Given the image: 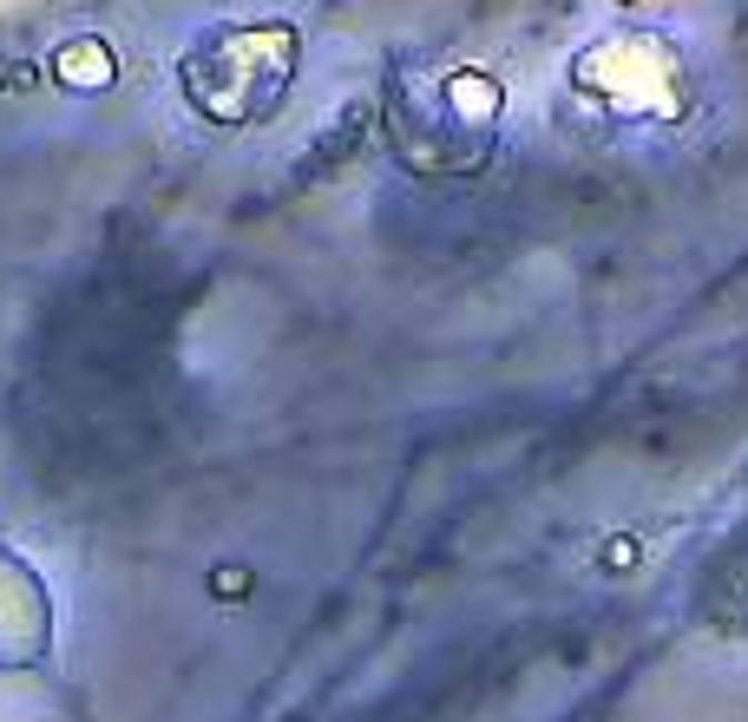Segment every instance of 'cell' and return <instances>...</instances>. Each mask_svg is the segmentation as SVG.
I'll return each instance as SVG.
<instances>
[{"mask_svg":"<svg viewBox=\"0 0 748 722\" xmlns=\"http://www.w3.org/2000/svg\"><path fill=\"white\" fill-rule=\"evenodd\" d=\"M178 79H184V99L204 119L243 126V119L270 112L290 92V79H296V27H283V20H263V27L256 20L250 27H211V33L191 40Z\"/></svg>","mask_w":748,"mask_h":722,"instance_id":"1","label":"cell"},{"mask_svg":"<svg viewBox=\"0 0 748 722\" xmlns=\"http://www.w3.org/2000/svg\"><path fill=\"white\" fill-rule=\"evenodd\" d=\"M572 86L592 106H604L610 119H650V126L689 119L696 99H702L696 60L670 33H650V27H624V33L592 40L578 53V67H572Z\"/></svg>","mask_w":748,"mask_h":722,"instance_id":"2","label":"cell"}]
</instances>
